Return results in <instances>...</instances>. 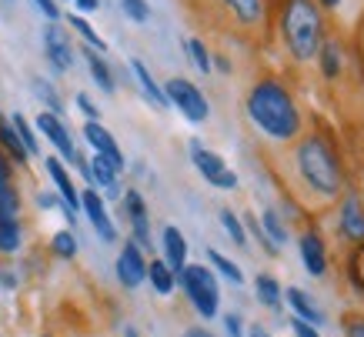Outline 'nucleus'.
<instances>
[{"label":"nucleus","mask_w":364,"mask_h":337,"mask_svg":"<svg viewBox=\"0 0 364 337\" xmlns=\"http://www.w3.org/2000/svg\"><path fill=\"white\" fill-rule=\"evenodd\" d=\"M247 117L257 131L271 137V141H294L301 134V114L294 107V97L287 94V87L274 77H264L257 80L251 90H247Z\"/></svg>","instance_id":"1"},{"label":"nucleus","mask_w":364,"mask_h":337,"mask_svg":"<svg viewBox=\"0 0 364 337\" xmlns=\"http://www.w3.org/2000/svg\"><path fill=\"white\" fill-rule=\"evenodd\" d=\"M294 164H298V177L308 184V191H314L318 197L331 200L341 191V167H338V157H334L331 144L311 134L298 144L294 151Z\"/></svg>","instance_id":"2"},{"label":"nucleus","mask_w":364,"mask_h":337,"mask_svg":"<svg viewBox=\"0 0 364 337\" xmlns=\"http://www.w3.org/2000/svg\"><path fill=\"white\" fill-rule=\"evenodd\" d=\"M321 31H324V21H321V11L314 0H284L281 33H284V44L294 60L318 57Z\"/></svg>","instance_id":"3"},{"label":"nucleus","mask_w":364,"mask_h":337,"mask_svg":"<svg viewBox=\"0 0 364 337\" xmlns=\"http://www.w3.org/2000/svg\"><path fill=\"white\" fill-rule=\"evenodd\" d=\"M177 281L188 294V301L194 304L200 317H218V307H221V287L214 281L210 267L204 264H188L184 271L177 274Z\"/></svg>","instance_id":"4"},{"label":"nucleus","mask_w":364,"mask_h":337,"mask_svg":"<svg viewBox=\"0 0 364 337\" xmlns=\"http://www.w3.org/2000/svg\"><path fill=\"white\" fill-rule=\"evenodd\" d=\"M164 94H167V104H174L191 124H204V120H208L210 104H208V97L200 94L198 84H191V80H184V77H171Z\"/></svg>","instance_id":"5"},{"label":"nucleus","mask_w":364,"mask_h":337,"mask_svg":"<svg viewBox=\"0 0 364 337\" xmlns=\"http://www.w3.org/2000/svg\"><path fill=\"white\" fill-rule=\"evenodd\" d=\"M191 161H194V167H198L200 177H204L210 187H221V191H234V187H237V174L224 164V157H218V154L208 151V147H200L198 137L191 141Z\"/></svg>","instance_id":"6"},{"label":"nucleus","mask_w":364,"mask_h":337,"mask_svg":"<svg viewBox=\"0 0 364 337\" xmlns=\"http://www.w3.org/2000/svg\"><path fill=\"white\" fill-rule=\"evenodd\" d=\"M37 131L44 134L47 141L57 147V154L64 157V161L70 164H77L80 161V154L77 147H74V137H70V131H67V124L57 114H50V110H44V114H37Z\"/></svg>","instance_id":"7"},{"label":"nucleus","mask_w":364,"mask_h":337,"mask_svg":"<svg viewBox=\"0 0 364 337\" xmlns=\"http://www.w3.org/2000/svg\"><path fill=\"white\" fill-rule=\"evenodd\" d=\"M84 141L94 147V154H100L104 161L111 164L117 174L127 167V161H124V154H121V147H117V141H114L111 131H107L100 120H87V124H84Z\"/></svg>","instance_id":"8"},{"label":"nucleus","mask_w":364,"mask_h":337,"mask_svg":"<svg viewBox=\"0 0 364 337\" xmlns=\"http://www.w3.org/2000/svg\"><path fill=\"white\" fill-rule=\"evenodd\" d=\"M80 210L87 214L90 228L97 230L100 240H107V244H114V240H117V228H114L111 214H107V204H104V197H100L94 187H87V191L80 194Z\"/></svg>","instance_id":"9"},{"label":"nucleus","mask_w":364,"mask_h":337,"mask_svg":"<svg viewBox=\"0 0 364 337\" xmlns=\"http://www.w3.org/2000/svg\"><path fill=\"white\" fill-rule=\"evenodd\" d=\"M147 277V257H144V250L127 240L121 247V257H117V281L127 287V291H137Z\"/></svg>","instance_id":"10"},{"label":"nucleus","mask_w":364,"mask_h":337,"mask_svg":"<svg viewBox=\"0 0 364 337\" xmlns=\"http://www.w3.org/2000/svg\"><path fill=\"white\" fill-rule=\"evenodd\" d=\"M44 50L57 74H67L74 67V47L67 41V33L60 31V23H47L44 27Z\"/></svg>","instance_id":"11"},{"label":"nucleus","mask_w":364,"mask_h":337,"mask_svg":"<svg viewBox=\"0 0 364 337\" xmlns=\"http://www.w3.org/2000/svg\"><path fill=\"white\" fill-rule=\"evenodd\" d=\"M44 167H47V174H50V181H54V187H57V194H60V200H64V207H67V220L74 224V220H77V210H80L77 187H74L70 174H67V167L57 161V157H47Z\"/></svg>","instance_id":"12"},{"label":"nucleus","mask_w":364,"mask_h":337,"mask_svg":"<svg viewBox=\"0 0 364 337\" xmlns=\"http://www.w3.org/2000/svg\"><path fill=\"white\" fill-rule=\"evenodd\" d=\"M298 247H301V261H304L308 274L321 277V274L328 271V250H324V240H321L318 234H314V230H308V234H301Z\"/></svg>","instance_id":"13"},{"label":"nucleus","mask_w":364,"mask_h":337,"mask_svg":"<svg viewBox=\"0 0 364 337\" xmlns=\"http://www.w3.org/2000/svg\"><path fill=\"white\" fill-rule=\"evenodd\" d=\"M341 230L354 244H364V204L358 194H348L341 204Z\"/></svg>","instance_id":"14"},{"label":"nucleus","mask_w":364,"mask_h":337,"mask_svg":"<svg viewBox=\"0 0 364 337\" xmlns=\"http://www.w3.org/2000/svg\"><path fill=\"white\" fill-rule=\"evenodd\" d=\"M161 237H164V264L174 271V277H177V274L188 267V240H184V234H181L174 224H167Z\"/></svg>","instance_id":"15"},{"label":"nucleus","mask_w":364,"mask_h":337,"mask_svg":"<svg viewBox=\"0 0 364 337\" xmlns=\"http://www.w3.org/2000/svg\"><path fill=\"white\" fill-rule=\"evenodd\" d=\"M131 74H134V80L141 84L144 97L151 100V104H154L157 110L171 107V104H167V94H164V87H161V84H157V80H154V74L147 70V64H144V60H137V57H134V60H131Z\"/></svg>","instance_id":"16"},{"label":"nucleus","mask_w":364,"mask_h":337,"mask_svg":"<svg viewBox=\"0 0 364 337\" xmlns=\"http://www.w3.org/2000/svg\"><path fill=\"white\" fill-rule=\"evenodd\" d=\"M87 167H90V184L104 187V191H107V197H111V200H117V197H121V184H117V171H114V167H111L107 161H104L100 154H94V161H90Z\"/></svg>","instance_id":"17"},{"label":"nucleus","mask_w":364,"mask_h":337,"mask_svg":"<svg viewBox=\"0 0 364 337\" xmlns=\"http://www.w3.org/2000/svg\"><path fill=\"white\" fill-rule=\"evenodd\" d=\"M84 60H87V70H90V77H94V84H97L104 94H114L117 84H114V74H111V67H107V60H104V54H97L94 47L84 44Z\"/></svg>","instance_id":"18"},{"label":"nucleus","mask_w":364,"mask_h":337,"mask_svg":"<svg viewBox=\"0 0 364 337\" xmlns=\"http://www.w3.org/2000/svg\"><path fill=\"white\" fill-rule=\"evenodd\" d=\"M224 7L237 17L241 27H261L264 23V0H224Z\"/></svg>","instance_id":"19"},{"label":"nucleus","mask_w":364,"mask_h":337,"mask_svg":"<svg viewBox=\"0 0 364 337\" xmlns=\"http://www.w3.org/2000/svg\"><path fill=\"white\" fill-rule=\"evenodd\" d=\"M17 210H21V197L11 187V171H7V161L0 157V218L17 220Z\"/></svg>","instance_id":"20"},{"label":"nucleus","mask_w":364,"mask_h":337,"mask_svg":"<svg viewBox=\"0 0 364 337\" xmlns=\"http://www.w3.org/2000/svg\"><path fill=\"white\" fill-rule=\"evenodd\" d=\"M287 304L294 307V314H298L301 321H308L311 327L324 324V317H321V311L314 307V301H311L304 291H298V287H287Z\"/></svg>","instance_id":"21"},{"label":"nucleus","mask_w":364,"mask_h":337,"mask_svg":"<svg viewBox=\"0 0 364 337\" xmlns=\"http://www.w3.org/2000/svg\"><path fill=\"white\" fill-rule=\"evenodd\" d=\"M0 147H4V151H7V157H11V161H17V164L31 161V154L23 151L21 137H17V131H14V124L7 117H0Z\"/></svg>","instance_id":"22"},{"label":"nucleus","mask_w":364,"mask_h":337,"mask_svg":"<svg viewBox=\"0 0 364 337\" xmlns=\"http://www.w3.org/2000/svg\"><path fill=\"white\" fill-rule=\"evenodd\" d=\"M254 291H257V301L271 311H281V284L271 277V274H257L254 277Z\"/></svg>","instance_id":"23"},{"label":"nucleus","mask_w":364,"mask_h":337,"mask_svg":"<svg viewBox=\"0 0 364 337\" xmlns=\"http://www.w3.org/2000/svg\"><path fill=\"white\" fill-rule=\"evenodd\" d=\"M147 281L154 284V291L157 294H174V271H171V267H167L164 261H147Z\"/></svg>","instance_id":"24"},{"label":"nucleus","mask_w":364,"mask_h":337,"mask_svg":"<svg viewBox=\"0 0 364 337\" xmlns=\"http://www.w3.org/2000/svg\"><path fill=\"white\" fill-rule=\"evenodd\" d=\"M31 90L37 94V97H41V104H47V110H50V114H57V117L64 114L60 94L54 90V84H50V80H44V77H33V80H31Z\"/></svg>","instance_id":"25"},{"label":"nucleus","mask_w":364,"mask_h":337,"mask_svg":"<svg viewBox=\"0 0 364 337\" xmlns=\"http://www.w3.org/2000/svg\"><path fill=\"white\" fill-rule=\"evenodd\" d=\"M318 57H321V74H324V77H338V74H341V47L334 44V41H321Z\"/></svg>","instance_id":"26"},{"label":"nucleus","mask_w":364,"mask_h":337,"mask_svg":"<svg viewBox=\"0 0 364 337\" xmlns=\"http://www.w3.org/2000/svg\"><path fill=\"white\" fill-rule=\"evenodd\" d=\"M21 244H23L21 224L11 218H0V254H14V250H21Z\"/></svg>","instance_id":"27"},{"label":"nucleus","mask_w":364,"mask_h":337,"mask_svg":"<svg viewBox=\"0 0 364 337\" xmlns=\"http://www.w3.org/2000/svg\"><path fill=\"white\" fill-rule=\"evenodd\" d=\"M67 23H70V27H74V31H77L80 37H84V44L94 47L97 54H104V50H107V44H104V37H100V33L94 31V27H90V23L84 21V17H80V14H70V17H67Z\"/></svg>","instance_id":"28"},{"label":"nucleus","mask_w":364,"mask_h":337,"mask_svg":"<svg viewBox=\"0 0 364 337\" xmlns=\"http://www.w3.org/2000/svg\"><path fill=\"white\" fill-rule=\"evenodd\" d=\"M11 124H14V131H17V137H21L23 151L31 154V157H41V144H37V137H33V131H31V124H27V117H23V114H14Z\"/></svg>","instance_id":"29"},{"label":"nucleus","mask_w":364,"mask_h":337,"mask_svg":"<svg viewBox=\"0 0 364 337\" xmlns=\"http://www.w3.org/2000/svg\"><path fill=\"white\" fill-rule=\"evenodd\" d=\"M208 261L214 264V267H218V271H221V274H224V277H228V281H231V284H244V274H241V267H237V264H234L231 257H224L221 250H214V247H210V250H208Z\"/></svg>","instance_id":"30"},{"label":"nucleus","mask_w":364,"mask_h":337,"mask_svg":"<svg viewBox=\"0 0 364 337\" xmlns=\"http://www.w3.org/2000/svg\"><path fill=\"white\" fill-rule=\"evenodd\" d=\"M261 230L267 234V240L274 244V247H281L287 240V228L281 224V218H277L274 210H264V218H261Z\"/></svg>","instance_id":"31"},{"label":"nucleus","mask_w":364,"mask_h":337,"mask_svg":"<svg viewBox=\"0 0 364 337\" xmlns=\"http://www.w3.org/2000/svg\"><path fill=\"white\" fill-rule=\"evenodd\" d=\"M218 218H221V228L228 230V237H231L234 244H237V247H244V244H247V230H244V224H241V220H237V214L224 207V210H221V214H218Z\"/></svg>","instance_id":"32"},{"label":"nucleus","mask_w":364,"mask_h":337,"mask_svg":"<svg viewBox=\"0 0 364 337\" xmlns=\"http://www.w3.org/2000/svg\"><path fill=\"white\" fill-rule=\"evenodd\" d=\"M184 47H188V57L194 60V67H198L200 74H208L210 70V50L204 47V41H200V37H191V41H184Z\"/></svg>","instance_id":"33"},{"label":"nucleus","mask_w":364,"mask_h":337,"mask_svg":"<svg viewBox=\"0 0 364 337\" xmlns=\"http://www.w3.org/2000/svg\"><path fill=\"white\" fill-rule=\"evenodd\" d=\"M50 247H54L57 257H64V261H70V257L77 254V237H74L70 230H57L54 240H50Z\"/></svg>","instance_id":"34"},{"label":"nucleus","mask_w":364,"mask_h":337,"mask_svg":"<svg viewBox=\"0 0 364 337\" xmlns=\"http://www.w3.org/2000/svg\"><path fill=\"white\" fill-rule=\"evenodd\" d=\"M121 7H124V14H127L134 23H147V17H151L147 0H121Z\"/></svg>","instance_id":"35"},{"label":"nucleus","mask_w":364,"mask_h":337,"mask_svg":"<svg viewBox=\"0 0 364 337\" xmlns=\"http://www.w3.org/2000/svg\"><path fill=\"white\" fill-rule=\"evenodd\" d=\"M124 210H127V218L147 214V207H144V197L137 194V191H127V194H124Z\"/></svg>","instance_id":"36"},{"label":"nucleus","mask_w":364,"mask_h":337,"mask_svg":"<svg viewBox=\"0 0 364 337\" xmlns=\"http://www.w3.org/2000/svg\"><path fill=\"white\" fill-rule=\"evenodd\" d=\"M74 100H77V107L84 110V117H87V120H100V110H97V104H94V100H90L87 94H84V90H80V94H77V97H74Z\"/></svg>","instance_id":"37"},{"label":"nucleus","mask_w":364,"mask_h":337,"mask_svg":"<svg viewBox=\"0 0 364 337\" xmlns=\"http://www.w3.org/2000/svg\"><path fill=\"white\" fill-rule=\"evenodd\" d=\"M247 228H251V234H254V237H257V244H261V247H264L267 254H277V247H274V244H271V240H267V234H264V230H261V224H257V220H254V218H247Z\"/></svg>","instance_id":"38"},{"label":"nucleus","mask_w":364,"mask_h":337,"mask_svg":"<svg viewBox=\"0 0 364 337\" xmlns=\"http://www.w3.org/2000/svg\"><path fill=\"white\" fill-rule=\"evenodd\" d=\"M354 281H358V287L364 291V244H358V250H354Z\"/></svg>","instance_id":"39"},{"label":"nucleus","mask_w":364,"mask_h":337,"mask_svg":"<svg viewBox=\"0 0 364 337\" xmlns=\"http://www.w3.org/2000/svg\"><path fill=\"white\" fill-rule=\"evenodd\" d=\"M291 331H294V337H321L318 331H314L308 321H301V317H291Z\"/></svg>","instance_id":"40"},{"label":"nucleus","mask_w":364,"mask_h":337,"mask_svg":"<svg viewBox=\"0 0 364 337\" xmlns=\"http://www.w3.org/2000/svg\"><path fill=\"white\" fill-rule=\"evenodd\" d=\"M224 327H228V334H231V337H247V334H244V324H241V317H237V314H228V317H224Z\"/></svg>","instance_id":"41"},{"label":"nucleus","mask_w":364,"mask_h":337,"mask_svg":"<svg viewBox=\"0 0 364 337\" xmlns=\"http://www.w3.org/2000/svg\"><path fill=\"white\" fill-rule=\"evenodd\" d=\"M344 331H348V337H364V317H351Z\"/></svg>","instance_id":"42"},{"label":"nucleus","mask_w":364,"mask_h":337,"mask_svg":"<svg viewBox=\"0 0 364 337\" xmlns=\"http://www.w3.org/2000/svg\"><path fill=\"white\" fill-rule=\"evenodd\" d=\"M37 204H41V207H60L64 200H60L57 194H37Z\"/></svg>","instance_id":"43"},{"label":"nucleus","mask_w":364,"mask_h":337,"mask_svg":"<svg viewBox=\"0 0 364 337\" xmlns=\"http://www.w3.org/2000/svg\"><path fill=\"white\" fill-rule=\"evenodd\" d=\"M74 4L80 7V17H84V14H94L100 7V0H74Z\"/></svg>","instance_id":"44"},{"label":"nucleus","mask_w":364,"mask_h":337,"mask_svg":"<svg viewBox=\"0 0 364 337\" xmlns=\"http://www.w3.org/2000/svg\"><path fill=\"white\" fill-rule=\"evenodd\" d=\"M184 337H214V334H210V331H208V327H188V331H184Z\"/></svg>","instance_id":"45"},{"label":"nucleus","mask_w":364,"mask_h":337,"mask_svg":"<svg viewBox=\"0 0 364 337\" xmlns=\"http://www.w3.org/2000/svg\"><path fill=\"white\" fill-rule=\"evenodd\" d=\"M247 337H271V334H267L264 324H251V327H247Z\"/></svg>","instance_id":"46"},{"label":"nucleus","mask_w":364,"mask_h":337,"mask_svg":"<svg viewBox=\"0 0 364 337\" xmlns=\"http://www.w3.org/2000/svg\"><path fill=\"white\" fill-rule=\"evenodd\" d=\"M210 67H218V70H224V74H228V70H231V60H228V57H214V60H210Z\"/></svg>","instance_id":"47"},{"label":"nucleus","mask_w":364,"mask_h":337,"mask_svg":"<svg viewBox=\"0 0 364 337\" xmlns=\"http://www.w3.org/2000/svg\"><path fill=\"white\" fill-rule=\"evenodd\" d=\"M0 284H4V287H14V284H17V277H14V274H0Z\"/></svg>","instance_id":"48"},{"label":"nucleus","mask_w":364,"mask_h":337,"mask_svg":"<svg viewBox=\"0 0 364 337\" xmlns=\"http://www.w3.org/2000/svg\"><path fill=\"white\" fill-rule=\"evenodd\" d=\"M124 337H141V334H137V327H124Z\"/></svg>","instance_id":"49"},{"label":"nucleus","mask_w":364,"mask_h":337,"mask_svg":"<svg viewBox=\"0 0 364 337\" xmlns=\"http://www.w3.org/2000/svg\"><path fill=\"white\" fill-rule=\"evenodd\" d=\"M338 4H341V0H321V7H331V11L338 7Z\"/></svg>","instance_id":"50"}]
</instances>
